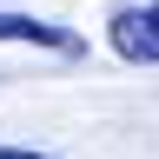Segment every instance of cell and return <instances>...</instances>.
I'll use <instances>...</instances> for the list:
<instances>
[{
  "mask_svg": "<svg viewBox=\"0 0 159 159\" xmlns=\"http://www.w3.org/2000/svg\"><path fill=\"white\" fill-rule=\"evenodd\" d=\"M113 53L133 60V66H159V0L113 13Z\"/></svg>",
  "mask_w": 159,
  "mask_h": 159,
  "instance_id": "cell-1",
  "label": "cell"
},
{
  "mask_svg": "<svg viewBox=\"0 0 159 159\" xmlns=\"http://www.w3.org/2000/svg\"><path fill=\"white\" fill-rule=\"evenodd\" d=\"M0 40H27V47L66 53V60H80V53H86V40H80V33L53 27V20H27V13H0Z\"/></svg>",
  "mask_w": 159,
  "mask_h": 159,
  "instance_id": "cell-2",
  "label": "cell"
},
{
  "mask_svg": "<svg viewBox=\"0 0 159 159\" xmlns=\"http://www.w3.org/2000/svg\"><path fill=\"white\" fill-rule=\"evenodd\" d=\"M0 159H47V152H20V146H0Z\"/></svg>",
  "mask_w": 159,
  "mask_h": 159,
  "instance_id": "cell-3",
  "label": "cell"
}]
</instances>
